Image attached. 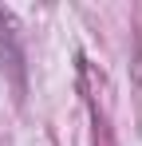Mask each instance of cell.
Listing matches in <instances>:
<instances>
[{
  "label": "cell",
  "mask_w": 142,
  "mask_h": 146,
  "mask_svg": "<svg viewBox=\"0 0 142 146\" xmlns=\"http://www.w3.org/2000/svg\"><path fill=\"white\" fill-rule=\"evenodd\" d=\"M0 67H8L16 95H24V51H20V40H16V20L4 8H0Z\"/></svg>",
  "instance_id": "1"
}]
</instances>
